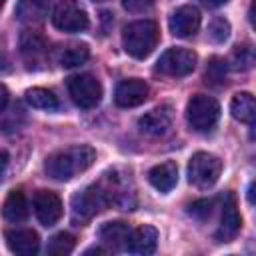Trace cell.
I'll list each match as a JSON object with an SVG mask.
<instances>
[{"label": "cell", "mask_w": 256, "mask_h": 256, "mask_svg": "<svg viewBox=\"0 0 256 256\" xmlns=\"http://www.w3.org/2000/svg\"><path fill=\"white\" fill-rule=\"evenodd\" d=\"M96 160V150L92 146L80 144V146H70L64 150H58L50 154L44 162V170L50 178L58 182L72 180L76 174H82L88 170Z\"/></svg>", "instance_id": "obj_1"}, {"label": "cell", "mask_w": 256, "mask_h": 256, "mask_svg": "<svg viewBox=\"0 0 256 256\" xmlns=\"http://www.w3.org/2000/svg\"><path fill=\"white\" fill-rule=\"evenodd\" d=\"M160 40V30L154 20H136L122 30V46L132 58H146Z\"/></svg>", "instance_id": "obj_2"}, {"label": "cell", "mask_w": 256, "mask_h": 256, "mask_svg": "<svg viewBox=\"0 0 256 256\" xmlns=\"http://www.w3.org/2000/svg\"><path fill=\"white\" fill-rule=\"evenodd\" d=\"M186 118L192 130L208 132L214 128V124L220 118V104L208 94H196L188 100Z\"/></svg>", "instance_id": "obj_3"}, {"label": "cell", "mask_w": 256, "mask_h": 256, "mask_svg": "<svg viewBox=\"0 0 256 256\" xmlns=\"http://www.w3.org/2000/svg\"><path fill=\"white\" fill-rule=\"evenodd\" d=\"M222 160L210 152H196L188 162V180L196 188H210L218 182Z\"/></svg>", "instance_id": "obj_4"}, {"label": "cell", "mask_w": 256, "mask_h": 256, "mask_svg": "<svg viewBox=\"0 0 256 256\" xmlns=\"http://www.w3.org/2000/svg\"><path fill=\"white\" fill-rule=\"evenodd\" d=\"M68 94L78 108L90 110L100 104L102 86L92 74H76L68 78Z\"/></svg>", "instance_id": "obj_5"}, {"label": "cell", "mask_w": 256, "mask_h": 256, "mask_svg": "<svg viewBox=\"0 0 256 256\" xmlns=\"http://www.w3.org/2000/svg\"><path fill=\"white\" fill-rule=\"evenodd\" d=\"M54 28L62 32H82L88 28V14L76 0H60L50 16Z\"/></svg>", "instance_id": "obj_6"}, {"label": "cell", "mask_w": 256, "mask_h": 256, "mask_svg": "<svg viewBox=\"0 0 256 256\" xmlns=\"http://www.w3.org/2000/svg\"><path fill=\"white\" fill-rule=\"evenodd\" d=\"M108 204H110V198H108L104 186H100V184L88 186L82 192L72 196V212L80 220H90L92 216L102 212Z\"/></svg>", "instance_id": "obj_7"}, {"label": "cell", "mask_w": 256, "mask_h": 256, "mask_svg": "<svg viewBox=\"0 0 256 256\" xmlns=\"http://www.w3.org/2000/svg\"><path fill=\"white\" fill-rule=\"evenodd\" d=\"M196 52L188 48H168L164 54H160L156 70L168 76H186L196 68Z\"/></svg>", "instance_id": "obj_8"}, {"label": "cell", "mask_w": 256, "mask_h": 256, "mask_svg": "<svg viewBox=\"0 0 256 256\" xmlns=\"http://www.w3.org/2000/svg\"><path fill=\"white\" fill-rule=\"evenodd\" d=\"M34 214L42 226H54L62 218V200L56 192L50 190H38L32 200Z\"/></svg>", "instance_id": "obj_9"}, {"label": "cell", "mask_w": 256, "mask_h": 256, "mask_svg": "<svg viewBox=\"0 0 256 256\" xmlns=\"http://www.w3.org/2000/svg\"><path fill=\"white\" fill-rule=\"evenodd\" d=\"M128 176L130 174H120L118 170L106 174L108 186H104V190L110 198V204H118L122 210H132L134 206V192Z\"/></svg>", "instance_id": "obj_10"}, {"label": "cell", "mask_w": 256, "mask_h": 256, "mask_svg": "<svg viewBox=\"0 0 256 256\" xmlns=\"http://www.w3.org/2000/svg\"><path fill=\"white\" fill-rule=\"evenodd\" d=\"M168 28L176 38H188L200 28V12L196 6H180L172 12Z\"/></svg>", "instance_id": "obj_11"}, {"label": "cell", "mask_w": 256, "mask_h": 256, "mask_svg": "<svg viewBox=\"0 0 256 256\" xmlns=\"http://www.w3.org/2000/svg\"><path fill=\"white\" fill-rule=\"evenodd\" d=\"M172 118H174L172 108H170L168 104H162V106L152 108V110L146 112L144 116H140L138 128H140L144 134L154 136V138H156V136H164V134L170 130V126H172Z\"/></svg>", "instance_id": "obj_12"}, {"label": "cell", "mask_w": 256, "mask_h": 256, "mask_svg": "<svg viewBox=\"0 0 256 256\" xmlns=\"http://www.w3.org/2000/svg\"><path fill=\"white\" fill-rule=\"evenodd\" d=\"M146 98H148V84L144 80H140V78L122 80L116 86V92H114V100H116V104L120 108L140 106Z\"/></svg>", "instance_id": "obj_13"}, {"label": "cell", "mask_w": 256, "mask_h": 256, "mask_svg": "<svg viewBox=\"0 0 256 256\" xmlns=\"http://www.w3.org/2000/svg\"><path fill=\"white\" fill-rule=\"evenodd\" d=\"M240 226H242V218H240V212L236 206V198H234V194H228L224 200V206H222V218H220V226L216 230V240L230 242L240 232Z\"/></svg>", "instance_id": "obj_14"}, {"label": "cell", "mask_w": 256, "mask_h": 256, "mask_svg": "<svg viewBox=\"0 0 256 256\" xmlns=\"http://www.w3.org/2000/svg\"><path fill=\"white\" fill-rule=\"evenodd\" d=\"M4 240L6 246L10 248V252L18 254V256H34L40 248V240L38 234L30 228H16V230H6L4 232Z\"/></svg>", "instance_id": "obj_15"}, {"label": "cell", "mask_w": 256, "mask_h": 256, "mask_svg": "<svg viewBox=\"0 0 256 256\" xmlns=\"http://www.w3.org/2000/svg\"><path fill=\"white\" fill-rule=\"evenodd\" d=\"M100 240L110 248V250H126L128 248V240L132 236V230L126 222H106L100 226L98 230Z\"/></svg>", "instance_id": "obj_16"}, {"label": "cell", "mask_w": 256, "mask_h": 256, "mask_svg": "<svg viewBox=\"0 0 256 256\" xmlns=\"http://www.w3.org/2000/svg\"><path fill=\"white\" fill-rule=\"evenodd\" d=\"M148 182L160 192H170L178 182V166H176V162L168 160V162H162V164H156L154 168H150Z\"/></svg>", "instance_id": "obj_17"}, {"label": "cell", "mask_w": 256, "mask_h": 256, "mask_svg": "<svg viewBox=\"0 0 256 256\" xmlns=\"http://www.w3.org/2000/svg\"><path fill=\"white\" fill-rule=\"evenodd\" d=\"M158 244V232L154 226H140L136 230H132V236L128 240V252L132 254H152L156 250Z\"/></svg>", "instance_id": "obj_18"}, {"label": "cell", "mask_w": 256, "mask_h": 256, "mask_svg": "<svg viewBox=\"0 0 256 256\" xmlns=\"http://www.w3.org/2000/svg\"><path fill=\"white\" fill-rule=\"evenodd\" d=\"M230 112L242 124H256V98L248 92L234 94L230 102Z\"/></svg>", "instance_id": "obj_19"}, {"label": "cell", "mask_w": 256, "mask_h": 256, "mask_svg": "<svg viewBox=\"0 0 256 256\" xmlns=\"http://www.w3.org/2000/svg\"><path fill=\"white\" fill-rule=\"evenodd\" d=\"M2 214L8 222H22L26 220L28 216V204H26V198L20 190H12L6 200H4V208H2Z\"/></svg>", "instance_id": "obj_20"}, {"label": "cell", "mask_w": 256, "mask_h": 256, "mask_svg": "<svg viewBox=\"0 0 256 256\" xmlns=\"http://www.w3.org/2000/svg\"><path fill=\"white\" fill-rule=\"evenodd\" d=\"M88 56H90V48H88L86 44H82V42H74V44L64 46V48L58 52L56 60H58V64L64 66V68H74V66L84 64V62L88 60Z\"/></svg>", "instance_id": "obj_21"}, {"label": "cell", "mask_w": 256, "mask_h": 256, "mask_svg": "<svg viewBox=\"0 0 256 256\" xmlns=\"http://www.w3.org/2000/svg\"><path fill=\"white\" fill-rule=\"evenodd\" d=\"M26 102L32 108H38V110H56L58 108V98L54 96V92H50L46 88L26 90Z\"/></svg>", "instance_id": "obj_22"}, {"label": "cell", "mask_w": 256, "mask_h": 256, "mask_svg": "<svg viewBox=\"0 0 256 256\" xmlns=\"http://www.w3.org/2000/svg\"><path fill=\"white\" fill-rule=\"evenodd\" d=\"M232 68L238 70V72H246L250 68L256 66V48L250 46V44H242V46H236L234 52H232Z\"/></svg>", "instance_id": "obj_23"}, {"label": "cell", "mask_w": 256, "mask_h": 256, "mask_svg": "<svg viewBox=\"0 0 256 256\" xmlns=\"http://www.w3.org/2000/svg\"><path fill=\"white\" fill-rule=\"evenodd\" d=\"M74 246H76V238L72 234L58 232V234H54L50 238V242L46 246V252L50 256H66V254H70L74 250Z\"/></svg>", "instance_id": "obj_24"}, {"label": "cell", "mask_w": 256, "mask_h": 256, "mask_svg": "<svg viewBox=\"0 0 256 256\" xmlns=\"http://www.w3.org/2000/svg\"><path fill=\"white\" fill-rule=\"evenodd\" d=\"M226 68L228 66H226V62L222 58H218V56L210 58V62L206 66V82H210V84H222L224 78H226Z\"/></svg>", "instance_id": "obj_25"}, {"label": "cell", "mask_w": 256, "mask_h": 256, "mask_svg": "<svg viewBox=\"0 0 256 256\" xmlns=\"http://www.w3.org/2000/svg\"><path fill=\"white\" fill-rule=\"evenodd\" d=\"M20 48H22V54H26V56L28 54L38 56V54L44 52V40L36 32H26L20 40Z\"/></svg>", "instance_id": "obj_26"}, {"label": "cell", "mask_w": 256, "mask_h": 256, "mask_svg": "<svg viewBox=\"0 0 256 256\" xmlns=\"http://www.w3.org/2000/svg\"><path fill=\"white\" fill-rule=\"evenodd\" d=\"M208 36H210L212 42H218V44L224 42V40H228V36H230V24H228V20L214 18L210 22V26H208Z\"/></svg>", "instance_id": "obj_27"}, {"label": "cell", "mask_w": 256, "mask_h": 256, "mask_svg": "<svg viewBox=\"0 0 256 256\" xmlns=\"http://www.w3.org/2000/svg\"><path fill=\"white\" fill-rule=\"evenodd\" d=\"M212 206H214V200H196L188 206V214L198 218V220H204L210 216L212 212Z\"/></svg>", "instance_id": "obj_28"}, {"label": "cell", "mask_w": 256, "mask_h": 256, "mask_svg": "<svg viewBox=\"0 0 256 256\" xmlns=\"http://www.w3.org/2000/svg\"><path fill=\"white\" fill-rule=\"evenodd\" d=\"M122 6L132 14H142L152 8V0H122Z\"/></svg>", "instance_id": "obj_29"}, {"label": "cell", "mask_w": 256, "mask_h": 256, "mask_svg": "<svg viewBox=\"0 0 256 256\" xmlns=\"http://www.w3.org/2000/svg\"><path fill=\"white\" fill-rule=\"evenodd\" d=\"M246 198H248L250 204H256V180L250 182V186H248V190H246Z\"/></svg>", "instance_id": "obj_30"}, {"label": "cell", "mask_w": 256, "mask_h": 256, "mask_svg": "<svg viewBox=\"0 0 256 256\" xmlns=\"http://www.w3.org/2000/svg\"><path fill=\"white\" fill-rule=\"evenodd\" d=\"M248 20H250L252 28L256 30V0H252V4H250V10H248Z\"/></svg>", "instance_id": "obj_31"}, {"label": "cell", "mask_w": 256, "mask_h": 256, "mask_svg": "<svg viewBox=\"0 0 256 256\" xmlns=\"http://www.w3.org/2000/svg\"><path fill=\"white\" fill-rule=\"evenodd\" d=\"M206 6H210V8H218V6H222V4H226L228 0H202Z\"/></svg>", "instance_id": "obj_32"}, {"label": "cell", "mask_w": 256, "mask_h": 256, "mask_svg": "<svg viewBox=\"0 0 256 256\" xmlns=\"http://www.w3.org/2000/svg\"><path fill=\"white\" fill-rule=\"evenodd\" d=\"M96 2H100V0H96Z\"/></svg>", "instance_id": "obj_33"}]
</instances>
